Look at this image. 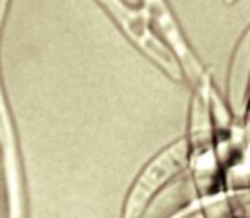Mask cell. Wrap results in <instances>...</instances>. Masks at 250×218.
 <instances>
[{
  "label": "cell",
  "instance_id": "3",
  "mask_svg": "<svg viewBox=\"0 0 250 218\" xmlns=\"http://www.w3.org/2000/svg\"><path fill=\"white\" fill-rule=\"evenodd\" d=\"M146 7H148V14H151L155 19V22L158 24V27L162 29V33L165 34L167 41L170 43L174 53L177 55L179 62H181L184 73L191 80H198L203 77V66L198 62V58L191 51V48L188 46L184 36H182L181 29H179L177 22H175L174 16L170 14V9L165 3V0H145Z\"/></svg>",
  "mask_w": 250,
  "mask_h": 218
},
{
  "label": "cell",
  "instance_id": "4",
  "mask_svg": "<svg viewBox=\"0 0 250 218\" xmlns=\"http://www.w3.org/2000/svg\"><path fill=\"white\" fill-rule=\"evenodd\" d=\"M250 79V27L245 31L242 40L238 41L231 60L230 77H228V101L230 108L237 118H242L247 108Z\"/></svg>",
  "mask_w": 250,
  "mask_h": 218
},
{
  "label": "cell",
  "instance_id": "5",
  "mask_svg": "<svg viewBox=\"0 0 250 218\" xmlns=\"http://www.w3.org/2000/svg\"><path fill=\"white\" fill-rule=\"evenodd\" d=\"M227 2H228V3H230V2H233V0H227Z\"/></svg>",
  "mask_w": 250,
  "mask_h": 218
},
{
  "label": "cell",
  "instance_id": "1",
  "mask_svg": "<svg viewBox=\"0 0 250 218\" xmlns=\"http://www.w3.org/2000/svg\"><path fill=\"white\" fill-rule=\"evenodd\" d=\"M189 145L186 140H177L153 157L138 174L126 196L123 218H143L157 195L174 181L175 175L188 165Z\"/></svg>",
  "mask_w": 250,
  "mask_h": 218
},
{
  "label": "cell",
  "instance_id": "2",
  "mask_svg": "<svg viewBox=\"0 0 250 218\" xmlns=\"http://www.w3.org/2000/svg\"><path fill=\"white\" fill-rule=\"evenodd\" d=\"M107 10L112 14L119 26L125 29V33L148 55V58L153 60L168 77L174 80H181L184 75L181 62L175 56L174 51H170L153 33L148 26V16L143 10L129 9L123 0H101Z\"/></svg>",
  "mask_w": 250,
  "mask_h": 218
}]
</instances>
